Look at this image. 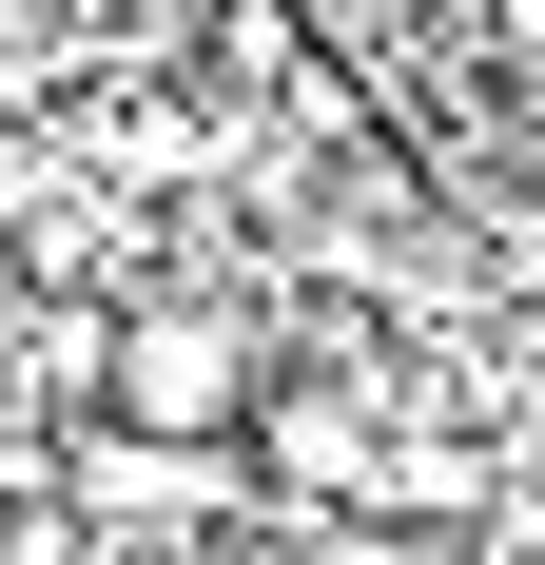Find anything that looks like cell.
<instances>
[{
  "label": "cell",
  "mask_w": 545,
  "mask_h": 565,
  "mask_svg": "<svg viewBox=\"0 0 545 565\" xmlns=\"http://www.w3.org/2000/svg\"><path fill=\"white\" fill-rule=\"evenodd\" d=\"M98 391H117V429H175V449H215V429H254V332H234V312H137Z\"/></svg>",
  "instance_id": "6da1fadb"
}]
</instances>
